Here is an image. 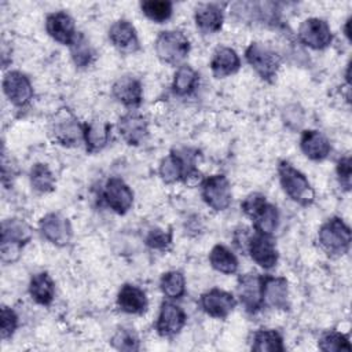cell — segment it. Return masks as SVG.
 Masks as SVG:
<instances>
[{"instance_id":"52a82bcc","label":"cell","mask_w":352,"mask_h":352,"mask_svg":"<svg viewBox=\"0 0 352 352\" xmlns=\"http://www.w3.org/2000/svg\"><path fill=\"white\" fill-rule=\"evenodd\" d=\"M297 36L304 45L312 50H324L333 41V33L329 23L320 18L304 19L298 28Z\"/></svg>"},{"instance_id":"484cf974","label":"cell","mask_w":352,"mask_h":352,"mask_svg":"<svg viewBox=\"0 0 352 352\" xmlns=\"http://www.w3.org/2000/svg\"><path fill=\"white\" fill-rule=\"evenodd\" d=\"M30 297L40 305H51L55 296V285L47 272L34 274L29 283Z\"/></svg>"},{"instance_id":"74e56055","label":"cell","mask_w":352,"mask_h":352,"mask_svg":"<svg viewBox=\"0 0 352 352\" xmlns=\"http://www.w3.org/2000/svg\"><path fill=\"white\" fill-rule=\"evenodd\" d=\"M0 318H1L0 319L1 338L7 340V338L12 337V334L15 333V330L18 327V315L10 307L3 305L1 307V316Z\"/></svg>"},{"instance_id":"6da1fadb","label":"cell","mask_w":352,"mask_h":352,"mask_svg":"<svg viewBox=\"0 0 352 352\" xmlns=\"http://www.w3.org/2000/svg\"><path fill=\"white\" fill-rule=\"evenodd\" d=\"M32 238L30 226L22 219H6L1 221L0 253L3 263H14L19 258L23 246Z\"/></svg>"},{"instance_id":"f546056e","label":"cell","mask_w":352,"mask_h":352,"mask_svg":"<svg viewBox=\"0 0 352 352\" xmlns=\"http://www.w3.org/2000/svg\"><path fill=\"white\" fill-rule=\"evenodd\" d=\"M252 351L256 352H283V338L279 331L272 329H260L253 334Z\"/></svg>"},{"instance_id":"9c48e42d","label":"cell","mask_w":352,"mask_h":352,"mask_svg":"<svg viewBox=\"0 0 352 352\" xmlns=\"http://www.w3.org/2000/svg\"><path fill=\"white\" fill-rule=\"evenodd\" d=\"M3 91L7 99L16 107L26 106L34 95L29 77L18 70H11L4 74Z\"/></svg>"},{"instance_id":"83f0119b","label":"cell","mask_w":352,"mask_h":352,"mask_svg":"<svg viewBox=\"0 0 352 352\" xmlns=\"http://www.w3.org/2000/svg\"><path fill=\"white\" fill-rule=\"evenodd\" d=\"M210 265L221 272V274H235L238 270V258L236 256L224 245H214L209 253Z\"/></svg>"},{"instance_id":"d590c367","label":"cell","mask_w":352,"mask_h":352,"mask_svg":"<svg viewBox=\"0 0 352 352\" xmlns=\"http://www.w3.org/2000/svg\"><path fill=\"white\" fill-rule=\"evenodd\" d=\"M111 345L118 351H139V338L138 336L128 330V329H120L111 338Z\"/></svg>"},{"instance_id":"e575fe53","label":"cell","mask_w":352,"mask_h":352,"mask_svg":"<svg viewBox=\"0 0 352 352\" xmlns=\"http://www.w3.org/2000/svg\"><path fill=\"white\" fill-rule=\"evenodd\" d=\"M318 345H319V349H322L324 352H338V351H351L352 349L348 336H345L340 331H336V330L324 331L320 336Z\"/></svg>"},{"instance_id":"8992f818","label":"cell","mask_w":352,"mask_h":352,"mask_svg":"<svg viewBox=\"0 0 352 352\" xmlns=\"http://www.w3.org/2000/svg\"><path fill=\"white\" fill-rule=\"evenodd\" d=\"M246 62L264 81L272 82L280 67V56L263 43H250L245 50Z\"/></svg>"},{"instance_id":"ab89813d","label":"cell","mask_w":352,"mask_h":352,"mask_svg":"<svg viewBox=\"0 0 352 352\" xmlns=\"http://www.w3.org/2000/svg\"><path fill=\"white\" fill-rule=\"evenodd\" d=\"M182 182H183L187 187H197L198 184H202L204 176H202V173L194 166V168H190V169L184 173Z\"/></svg>"},{"instance_id":"d4e9b609","label":"cell","mask_w":352,"mask_h":352,"mask_svg":"<svg viewBox=\"0 0 352 352\" xmlns=\"http://www.w3.org/2000/svg\"><path fill=\"white\" fill-rule=\"evenodd\" d=\"M82 129L88 153H98L109 143L111 129L109 122L102 120H91L82 124Z\"/></svg>"},{"instance_id":"2e32d148","label":"cell","mask_w":352,"mask_h":352,"mask_svg":"<svg viewBox=\"0 0 352 352\" xmlns=\"http://www.w3.org/2000/svg\"><path fill=\"white\" fill-rule=\"evenodd\" d=\"M47 33L58 43L63 45H70L77 36L74 19L66 11H55L45 18Z\"/></svg>"},{"instance_id":"d6986e66","label":"cell","mask_w":352,"mask_h":352,"mask_svg":"<svg viewBox=\"0 0 352 352\" xmlns=\"http://www.w3.org/2000/svg\"><path fill=\"white\" fill-rule=\"evenodd\" d=\"M109 38L111 44L122 54H133L140 47L136 29L126 19H118L110 26Z\"/></svg>"},{"instance_id":"44dd1931","label":"cell","mask_w":352,"mask_h":352,"mask_svg":"<svg viewBox=\"0 0 352 352\" xmlns=\"http://www.w3.org/2000/svg\"><path fill=\"white\" fill-rule=\"evenodd\" d=\"M117 305L125 314L142 315L147 311L148 301L146 293L139 286L125 283L117 294Z\"/></svg>"},{"instance_id":"3957f363","label":"cell","mask_w":352,"mask_h":352,"mask_svg":"<svg viewBox=\"0 0 352 352\" xmlns=\"http://www.w3.org/2000/svg\"><path fill=\"white\" fill-rule=\"evenodd\" d=\"M318 239L327 254L342 256L349 250L352 234L349 226L341 217H331L320 226Z\"/></svg>"},{"instance_id":"9a60e30c","label":"cell","mask_w":352,"mask_h":352,"mask_svg":"<svg viewBox=\"0 0 352 352\" xmlns=\"http://www.w3.org/2000/svg\"><path fill=\"white\" fill-rule=\"evenodd\" d=\"M236 300L235 297L226 290L221 289H210L201 296V307L202 309L212 318L224 319L227 318L235 308Z\"/></svg>"},{"instance_id":"f1b7e54d","label":"cell","mask_w":352,"mask_h":352,"mask_svg":"<svg viewBox=\"0 0 352 352\" xmlns=\"http://www.w3.org/2000/svg\"><path fill=\"white\" fill-rule=\"evenodd\" d=\"M199 82V74L188 65H182L175 73L172 89L179 96L191 95Z\"/></svg>"},{"instance_id":"60d3db41","label":"cell","mask_w":352,"mask_h":352,"mask_svg":"<svg viewBox=\"0 0 352 352\" xmlns=\"http://www.w3.org/2000/svg\"><path fill=\"white\" fill-rule=\"evenodd\" d=\"M349 26H351V16L346 19V22H345V28H344L345 36H346V38L351 41V30H349Z\"/></svg>"},{"instance_id":"8d00e7d4","label":"cell","mask_w":352,"mask_h":352,"mask_svg":"<svg viewBox=\"0 0 352 352\" xmlns=\"http://www.w3.org/2000/svg\"><path fill=\"white\" fill-rule=\"evenodd\" d=\"M146 245L154 250H166L172 243V232L162 228H153L147 232Z\"/></svg>"},{"instance_id":"ac0fdd59","label":"cell","mask_w":352,"mask_h":352,"mask_svg":"<svg viewBox=\"0 0 352 352\" xmlns=\"http://www.w3.org/2000/svg\"><path fill=\"white\" fill-rule=\"evenodd\" d=\"M111 94L125 107L136 109L143 99V87L135 76H122L117 78L111 87Z\"/></svg>"},{"instance_id":"5b68a950","label":"cell","mask_w":352,"mask_h":352,"mask_svg":"<svg viewBox=\"0 0 352 352\" xmlns=\"http://www.w3.org/2000/svg\"><path fill=\"white\" fill-rule=\"evenodd\" d=\"M154 48L162 63L179 65L190 52V40L180 30H165L155 38Z\"/></svg>"},{"instance_id":"4316f807","label":"cell","mask_w":352,"mask_h":352,"mask_svg":"<svg viewBox=\"0 0 352 352\" xmlns=\"http://www.w3.org/2000/svg\"><path fill=\"white\" fill-rule=\"evenodd\" d=\"M250 219L253 220V227H254L256 232L272 235V232L276 230L278 223H279V213H278L276 206H274L272 204L265 201L250 216Z\"/></svg>"},{"instance_id":"603a6c76","label":"cell","mask_w":352,"mask_h":352,"mask_svg":"<svg viewBox=\"0 0 352 352\" xmlns=\"http://www.w3.org/2000/svg\"><path fill=\"white\" fill-rule=\"evenodd\" d=\"M301 151L312 161H323L331 151L329 139L316 129H307L300 138Z\"/></svg>"},{"instance_id":"ba28073f","label":"cell","mask_w":352,"mask_h":352,"mask_svg":"<svg viewBox=\"0 0 352 352\" xmlns=\"http://www.w3.org/2000/svg\"><path fill=\"white\" fill-rule=\"evenodd\" d=\"M202 198L213 210H224L231 204V186L224 175H213L202 182Z\"/></svg>"},{"instance_id":"30bf717a","label":"cell","mask_w":352,"mask_h":352,"mask_svg":"<svg viewBox=\"0 0 352 352\" xmlns=\"http://www.w3.org/2000/svg\"><path fill=\"white\" fill-rule=\"evenodd\" d=\"M246 252L256 264L265 270L275 267L278 263V249L272 235L254 232L249 238Z\"/></svg>"},{"instance_id":"d6a6232c","label":"cell","mask_w":352,"mask_h":352,"mask_svg":"<svg viewBox=\"0 0 352 352\" xmlns=\"http://www.w3.org/2000/svg\"><path fill=\"white\" fill-rule=\"evenodd\" d=\"M140 8L150 21L164 23L172 16L173 4L168 0H146L140 3Z\"/></svg>"},{"instance_id":"e0dca14e","label":"cell","mask_w":352,"mask_h":352,"mask_svg":"<svg viewBox=\"0 0 352 352\" xmlns=\"http://www.w3.org/2000/svg\"><path fill=\"white\" fill-rule=\"evenodd\" d=\"M186 319L187 316L179 305L169 301L162 302L155 323L157 333L161 337H173L184 327Z\"/></svg>"},{"instance_id":"4dcf8cb0","label":"cell","mask_w":352,"mask_h":352,"mask_svg":"<svg viewBox=\"0 0 352 352\" xmlns=\"http://www.w3.org/2000/svg\"><path fill=\"white\" fill-rule=\"evenodd\" d=\"M69 47H70L72 59L77 67H80V69L88 67L95 60L96 52H95L94 47L91 45L89 40L82 33L78 32L77 36L74 37L73 43Z\"/></svg>"},{"instance_id":"836d02e7","label":"cell","mask_w":352,"mask_h":352,"mask_svg":"<svg viewBox=\"0 0 352 352\" xmlns=\"http://www.w3.org/2000/svg\"><path fill=\"white\" fill-rule=\"evenodd\" d=\"M161 292L168 298H180L186 292V279L180 271H168L160 280Z\"/></svg>"},{"instance_id":"f35d334b","label":"cell","mask_w":352,"mask_h":352,"mask_svg":"<svg viewBox=\"0 0 352 352\" xmlns=\"http://www.w3.org/2000/svg\"><path fill=\"white\" fill-rule=\"evenodd\" d=\"M336 172H337V179H338L340 186L345 191H349L351 190V179H352V162H351L349 155L338 160Z\"/></svg>"},{"instance_id":"7a4b0ae2","label":"cell","mask_w":352,"mask_h":352,"mask_svg":"<svg viewBox=\"0 0 352 352\" xmlns=\"http://www.w3.org/2000/svg\"><path fill=\"white\" fill-rule=\"evenodd\" d=\"M279 183L285 194L294 202L308 206L315 199V191L302 172L296 169L290 162L280 161L278 165Z\"/></svg>"},{"instance_id":"5bb4252c","label":"cell","mask_w":352,"mask_h":352,"mask_svg":"<svg viewBox=\"0 0 352 352\" xmlns=\"http://www.w3.org/2000/svg\"><path fill=\"white\" fill-rule=\"evenodd\" d=\"M261 297L263 305L276 309H289V283L286 278L271 275L263 276Z\"/></svg>"},{"instance_id":"8fae6325","label":"cell","mask_w":352,"mask_h":352,"mask_svg":"<svg viewBox=\"0 0 352 352\" xmlns=\"http://www.w3.org/2000/svg\"><path fill=\"white\" fill-rule=\"evenodd\" d=\"M261 282L263 276L256 272H248L238 278L236 293L241 304L249 314H256L263 307Z\"/></svg>"},{"instance_id":"1f68e13d","label":"cell","mask_w":352,"mask_h":352,"mask_svg":"<svg viewBox=\"0 0 352 352\" xmlns=\"http://www.w3.org/2000/svg\"><path fill=\"white\" fill-rule=\"evenodd\" d=\"M29 177L32 187L38 192H51L55 188V176L45 164H34L30 169Z\"/></svg>"},{"instance_id":"7c38bea8","label":"cell","mask_w":352,"mask_h":352,"mask_svg":"<svg viewBox=\"0 0 352 352\" xmlns=\"http://www.w3.org/2000/svg\"><path fill=\"white\" fill-rule=\"evenodd\" d=\"M107 206L118 214H125L133 205V191L120 177H110L103 190Z\"/></svg>"},{"instance_id":"4fadbf2b","label":"cell","mask_w":352,"mask_h":352,"mask_svg":"<svg viewBox=\"0 0 352 352\" xmlns=\"http://www.w3.org/2000/svg\"><path fill=\"white\" fill-rule=\"evenodd\" d=\"M38 227L44 238L59 248L69 245L73 235L70 221L60 213L45 214L44 217H41Z\"/></svg>"},{"instance_id":"7402d4cb","label":"cell","mask_w":352,"mask_h":352,"mask_svg":"<svg viewBox=\"0 0 352 352\" xmlns=\"http://www.w3.org/2000/svg\"><path fill=\"white\" fill-rule=\"evenodd\" d=\"M194 19H195L197 28L204 34H212L221 29L224 22V14L220 4L202 3L197 6L194 12Z\"/></svg>"},{"instance_id":"ffe728a7","label":"cell","mask_w":352,"mask_h":352,"mask_svg":"<svg viewBox=\"0 0 352 352\" xmlns=\"http://www.w3.org/2000/svg\"><path fill=\"white\" fill-rule=\"evenodd\" d=\"M118 132L129 146L142 144L148 136V125L144 117L136 113H128L118 120Z\"/></svg>"},{"instance_id":"cb8c5ba5","label":"cell","mask_w":352,"mask_h":352,"mask_svg":"<svg viewBox=\"0 0 352 352\" xmlns=\"http://www.w3.org/2000/svg\"><path fill=\"white\" fill-rule=\"evenodd\" d=\"M241 67V59L231 47H217L210 59V70L216 78L235 74Z\"/></svg>"},{"instance_id":"277c9868","label":"cell","mask_w":352,"mask_h":352,"mask_svg":"<svg viewBox=\"0 0 352 352\" xmlns=\"http://www.w3.org/2000/svg\"><path fill=\"white\" fill-rule=\"evenodd\" d=\"M50 135L54 142L65 147L78 146L84 140L82 124L66 107L59 109L50 121Z\"/></svg>"}]
</instances>
